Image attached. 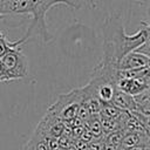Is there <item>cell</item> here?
Returning <instances> with one entry per match:
<instances>
[{
    "instance_id": "12",
    "label": "cell",
    "mask_w": 150,
    "mask_h": 150,
    "mask_svg": "<svg viewBox=\"0 0 150 150\" xmlns=\"http://www.w3.org/2000/svg\"><path fill=\"white\" fill-rule=\"evenodd\" d=\"M4 82H8V79H7V76H6V74L1 67V63H0V84Z\"/></svg>"
},
{
    "instance_id": "2",
    "label": "cell",
    "mask_w": 150,
    "mask_h": 150,
    "mask_svg": "<svg viewBox=\"0 0 150 150\" xmlns=\"http://www.w3.org/2000/svg\"><path fill=\"white\" fill-rule=\"evenodd\" d=\"M55 5H66L71 9H80L83 6L82 0H0V14H30L32 23L22 36L26 41L33 34H38L43 42L53 40L46 21L47 12Z\"/></svg>"
},
{
    "instance_id": "6",
    "label": "cell",
    "mask_w": 150,
    "mask_h": 150,
    "mask_svg": "<svg viewBox=\"0 0 150 150\" xmlns=\"http://www.w3.org/2000/svg\"><path fill=\"white\" fill-rule=\"evenodd\" d=\"M150 88V83L138 80V79H131V77H120L116 81V89L124 91L125 94H129L131 96H135L145 89Z\"/></svg>"
},
{
    "instance_id": "5",
    "label": "cell",
    "mask_w": 150,
    "mask_h": 150,
    "mask_svg": "<svg viewBox=\"0 0 150 150\" xmlns=\"http://www.w3.org/2000/svg\"><path fill=\"white\" fill-rule=\"evenodd\" d=\"M150 57L143 55L137 52H130L124 55L116 64V69L124 70V69H136V68H144L149 67Z\"/></svg>"
},
{
    "instance_id": "14",
    "label": "cell",
    "mask_w": 150,
    "mask_h": 150,
    "mask_svg": "<svg viewBox=\"0 0 150 150\" xmlns=\"http://www.w3.org/2000/svg\"><path fill=\"white\" fill-rule=\"evenodd\" d=\"M88 2H90L91 4V6H94V0H87Z\"/></svg>"
},
{
    "instance_id": "8",
    "label": "cell",
    "mask_w": 150,
    "mask_h": 150,
    "mask_svg": "<svg viewBox=\"0 0 150 150\" xmlns=\"http://www.w3.org/2000/svg\"><path fill=\"white\" fill-rule=\"evenodd\" d=\"M136 145L149 146V134L148 132H125L123 135L121 148L127 149Z\"/></svg>"
},
{
    "instance_id": "3",
    "label": "cell",
    "mask_w": 150,
    "mask_h": 150,
    "mask_svg": "<svg viewBox=\"0 0 150 150\" xmlns=\"http://www.w3.org/2000/svg\"><path fill=\"white\" fill-rule=\"evenodd\" d=\"M0 63L8 82L22 80L28 75V60L22 53V46L8 49L0 57Z\"/></svg>"
},
{
    "instance_id": "1",
    "label": "cell",
    "mask_w": 150,
    "mask_h": 150,
    "mask_svg": "<svg viewBox=\"0 0 150 150\" xmlns=\"http://www.w3.org/2000/svg\"><path fill=\"white\" fill-rule=\"evenodd\" d=\"M141 29L134 35H128L118 14H110L103 23V55L101 62L116 67L117 62L128 53L134 52L144 41L150 39L149 23L141 22Z\"/></svg>"
},
{
    "instance_id": "11",
    "label": "cell",
    "mask_w": 150,
    "mask_h": 150,
    "mask_svg": "<svg viewBox=\"0 0 150 150\" xmlns=\"http://www.w3.org/2000/svg\"><path fill=\"white\" fill-rule=\"evenodd\" d=\"M149 47H150V39L149 40H146V41H144L139 47H137L134 52H137V53H141V54H143V55H146V56H149L150 54H149Z\"/></svg>"
},
{
    "instance_id": "7",
    "label": "cell",
    "mask_w": 150,
    "mask_h": 150,
    "mask_svg": "<svg viewBox=\"0 0 150 150\" xmlns=\"http://www.w3.org/2000/svg\"><path fill=\"white\" fill-rule=\"evenodd\" d=\"M110 103L122 111H135L136 110V103L134 101V97L118 89H115Z\"/></svg>"
},
{
    "instance_id": "9",
    "label": "cell",
    "mask_w": 150,
    "mask_h": 150,
    "mask_svg": "<svg viewBox=\"0 0 150 150\" xmlns=\"http://www.w3.org/2000/svg\"><path fill=\"white\" fill-rule=\"evenodd\" d=\"M121 112L122 110H120L114 104L108 102V103H101L98 116L101 118H117L121 115Z\"/></svg>"
},
{
    "instance_id": "4",
    "label": "cell",
    "mask_w": 150,
    "mask_h": 150,
    "mask_svg": "<svg viewBox=\"0 0 150 150\" xmlns=\"http://www.w3.org/2000/svg\"><path fill=\"white\" fill-rule=\"evenodd\" d=\"M81 101H82L81 88L75 89L66 95H61L59 97L57 102H55V104L49 108L48 112L53 114L54 116H56L63 121L70 122L74 118H76Z\"/></svg>"
},
{
    "instance_id": "10",
    "label": "cell",
    "mask_w": 150,
    "mask_h": 150,
    "mask_svg": "<svg viewBox=\"0 0 150 150\" xmlns=\"http://www.w3.org/2000/svg\"><path fill=\"white\" fill-rule=\"evenodd\" d=\"M124 132L122 130H117V131H112L109 134H104V136L102 137V141L104 144L115 146V148H121V142L123 138Z\"/></svg>"
},
{
    "instance_id": "15",
    "label": "cell",
    "mask_w": 150,
    "mask_h": 150,
    "mask_svg": "<svg viewBox=\"0 0 150 150\" xmlns=\"http://www.w3.org/2000/svg\"><path fill=\"white\" fill-rule=\"evenodd\" d=\"M143 150H150V149H149V146H145V148H143Z\"/></svg>"
},
{
    "instance_id": "13",
    "label": "cell",
    "mask_w": 150,
    "mask_h": 150,
    "mask_svg": "<svg viewBox=\"0 0 150 150\" xmlns=\"http://www.w3.org/2000/svg\"><path fill=\"white\" fill-rule=\"evenodd\" d=\"M2 16H4V15H2V14H0V20H1V18H2ZM4 38H6V36L2 34V32H1V29H0V40H1V39H4Z\"/></svg>"
}]
</instances>
